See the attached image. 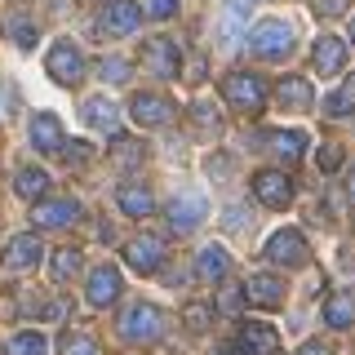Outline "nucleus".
Masks as SVG:
<instances>
[{
    "instance_id": "1",
    "label": "nucleus",
    "mask_w": 355,
    "mask_h": 355,
    "mask_svg": "<svg viewBox=\"0 0 355 355\" xmlns=\"http://www.w3.org/2000/svg\"><path fill=\"white\" fill-rule=\"evenodd\" d=\"M164 333V315L160 306L151 302H133L125 315H120V338L129 342V347H151V342H160Z\"/></svg>"
},
{
    "instance_id": "2",
    "label": "nucleus",
    "mask_w": 355,
    "mask_h": 355,
    "mask_svg": "<svg viewBox=\"0 0 355 355\" xmlns=\"http://www.w3.org/2000/svg\"><path fill=\"white\" fill-rule=\"evenodd\" d=\"M222 98H227L236 111H244V116H258L266 107V85L258 76H249V71H236V76L222 80Z\"/></svg>"
},
{
    "instance_id": "3",
    "label": "nucleus",
    "mask_w": 355,
    "mask_h": 355,
    "mask_svg": "<svg viewBox=\"0 0 355 355\" xmlns=\"http://www.w3.org/2000/svg\"><path fill=\"white\" fill-rule=\"evenodd\" d=\"M249 49L258 53V58H284V53L293 49V27L280 22V18H262L249 36Z\"/></svg>"
},
{
    "instance_id": "4",
    "label": "nucleus",
    "mask_w": 355,
    "mask_h": 355,
    "mask_svg": "<svg viewBox=\"0 0 355 355\" xmlns=\"http://www.w3.org/2000/svg\"><path fill=\"white\" fill-rule=\"evenodd\" d=\"M44 67H49V76H53L62 89H71V85L85 80V53L76 49L71 40H58V44H53V49H49V62H44Z\"/></svg>"
},
{
    "instance_id": "5",
    "label": "nucleus",
    "mask_w": 355,
    "mask_h": 355,
    "mask_svg": "<svg viewBox=\"0 0 355 355\" xmlns=\"http://www.w3.org/2000/svg\"><path fill=\"white\" fill-rule=\"evenodd\" d=\"M266 258L280 262V266H306L311 262V244H306L302 231L284 227V231H275V236L266 240Z\"/></svg>"
},
{
    "instance_id": "6",
    "label": "nucleus",
    "mask_w": 355,
    "mask_h": 355,
    "mask_svg": "<svg viewBox=\"0 0 355 355\" xmlns=\"http://www.w3.org/2000/svg\"><path fill=\"white\" fill-rule=\"evenodd\" d=\"M205 214H209L205 196H200V191H182V196H173V205H169V227L178 231V236H187V231H196L200 222H205Z\"/></svg>"
},
{
    "instance_id": "7",
    "label": "nucleus",
    "mask_w": 355,
    "mask_h": 355,
    "mask_svg": "<svg viewBox=\"0 0 355 355\" xmlns=\"http://www.w3.org/2000/svg\"><path fill=\"white\" fill-rule=\"evenodd\" d=\"M253 196H258V205H266V209H284L288 200H293V182H288L280 169H262L253 178Z\"/></svg>"
},
{
    "instance_id": "8",
    "label": "nucleus",
    "mask_w": 355,
    "mask_h": 355,
    "mask_svg": "<svg viewBox=\"0 0 355 355\" xmlns=\"http://www.w3.org/2000/svg\"><path fill=\"white\" fill-rule=\"evenodd\" d=\"M142 62H147V71L151 76H160V80H173L178 76V44L173 40H164V36H155V40H147L142 44Z\"/></svg>"
},
{
    "instance_id": "9",
    "label": "nucleus",
    "mask_w": 355,
    "mask_h": 355,
    "mask_svg": "<svg viewBox=\"0 0 355 355\" xmlns=\"http://www.w3.org/2000/svg\"><path fill=\"white\" fill-rule=\"evenodd\" d=\"M125 262L133 266V271H142V275L160 271V262H164V240H160V236H138V240H129V244H125Z\"/></svg>"
},
{
    "instance_id": "10",
    "label": "nucleus",
    "mask_w": 355,
    "mask_h": 355,
    "mask_svg": "<svg viewBox=\"0 0 355 355\" xmlns=\"http://www.w3.org/2000/svg\"><path fill=\"white\" fill-rule=\"evenodd\" d=\"M142 22V9L133 0H111V5L98 14V31H111V36H129Z\"/></svg>"
},
{
    "instance_id": "11",
    "label": "nucleus",
    "mask_w": 355,
    "mask_h": 355,
    "mask_svg": "<svg viewBox=\"0 0 355 355\" xmlns=\"http://www.w3.org/2000/svg\"><path fill=\"white\" fill-rule=\"evenodd\" d=\"M240 293H244V302L271 311V306H280V302H284V280H280V275H249Z\"/></svg>"
},
{
    "instance_id": "12",
    "label": "nucleus",
    "mask_w": 355,
    "mask_h": 355,
    "mask_svg": "<svg viewBox=\"0 0 355 355\" xmlns=\"http://www.w3.org/2000/svg\"><path fill=\"white\" fill-rule=\"evenodd\" d=\"M236 347L240 355H275V347H280V333H275L271 324H244L240 329V338H236Z\"/></svg>"
},
{
    "instance_id": "13",
    "label": "nucleus",
    "mask_w": 355,
    "mask_h": 355,
    "mask_svg": "<svg viewBox=\"0 0 355 355\" xmlns=\"http://www.w3.org/2000/svg\"><path fill=\"white\" fill-rule=\"evenodd\" d=\"M85 125L94 133L116 138V133H120V107L111 103V98H89V103H85Z\"/></svg>"
},
{
    "instance_id": "14",
    "label": "nucleus",
    "mask_w": 355,
    "mask_h": 355,
    "mask_svg": "<svg viewBox=\"0 0 355 355\" xmlns=\"http://www.w3.org/2000/svg\"><path fill=\"white\" fill-rule=\"evenodd\" d=\"M76 218H80V205H76L71 196L44 200V205L31 209V222H36V227H67V222H76Z\"/></svg>"
},
{
    "instance_id": "15",
    "label": "nucleus",
    "mask_w": 355,
    "mask_h": 355,
    "mask_svg": "<svg viewBox=\"0 0 355 355\" xmlns=\"http://www.w3.org/2000/svg\"><path fill=\"white\" fill-rule=\"evenodd\" d=\"M120 288H125V284H120V271L107 262V266H98V271L89 275V302H94V306H111L120 297Z\"/></svg>"
},
{
    "instance_id": "16",
    "label": "nucleus",
    "mask_w": 355,
    "mask_h": 355,
    "mask_svg": "<svg viewBox=\"0 0 355 355\" xmlns=\"http://www.w3.org/2000/svg\"><path fill=\"white\" fill-rule=\"evenodd\" d=\"M129 116L138 120V125H169V120H173V107L164 103L160 94H138L129 103Z\"/></svg>"
},
{
    "instance_id": "17",
    "label": "nucleus",
    "mask_w": 355,
    "mask_h": 355,
    "mask_svg": "<svg viewBox=\"0 0 355 355\" xmlns=\"http://www.w3.org/2000/svg\"><path fill=\"white\" fill-rule=\"evenodd\" d=\"M311 62H315L320 76H338L342 62H347V44H342L338 36H320L315 49H311Z\"/></svg>"
},
{
    "instance_id": "18",
    "label": "nucleus",
    "mask_w": 355,
    "mask_h": 355,
    "mask_svg": "<svg viewBox=\"0 0 355 355\" xmlns=\"http://www.w3.org/2000/svg\"><path fill=\"white\" fill-rule=\"evenodd\" d=\"M0 262H5V271H31V266L40 262V240L36 236H14Z\"/></svg>"
},
{
    "instance_id": "19",
    "label": "nucleus",
    "mask_w": 355,
    "mask_h": 355,
    "mask_svg": "<svg viewBox=\"0 0 355 355\" xmlns=\"http://www.w3.org/2000/svg\"><path fill=\"white\" fill-rule=\"evenodd\" d=\"M227 271H231V253L222 249V244H209V249H200V258H196V275H200V280L222 284V280H227Z\"/></svg>"
},
{
    "instance_id": "20",
    "label": "nucleus",
    "mask_w": 355,
    "mask_h": 355,
    "mask_svg": "<svg viewBox=\"0 0 355 355\" xmlns=\"http://www.w3.org/2000/svg\"><path fill=\"white\" fill-rule=\"evenodd\" d=\"M31 147L44 151V155H53V151H62V125H58V116H36L31 120Z\"/></svg>"
},
{
    "instance_id": "21",
    "label": "nucleus",
    "mask_w": 355,
    "mask_h": 355,
    "mask_svg": "<svg viewBox=\"0 0 355 355\" xmlns=\"http://www.w3.org/2000/svg\"><path fill=\"white\" fill-rule=\"evenodd\" d=\"M107 155H111L116 169H138L142 155H147V147H142V138H125V133H116L111 147H107Z\"/></svg>"
},
{
    "instance_id": "22",
    "label": "nucleus",
    "mask_w": 355,
    "mask_h": 355,
    "mask_svg": "<svg viewBox=\"0 0 355 355\" xmlns=\"http://www.w3.org/2000/svg\"><path fill=\"white\" fill-rule=\"evenodd\" d=\"M116 205L125 209L129 218H147V214H155V196L147 191V187H133V182H125L116 191Z\"/></svg>"
},
{
    "instance_id": "23",
    "label": "nucleus",
    "mask_w": 355,
    "mask_h": 355,
    "mask_svg": "<svg viewBox=\"0 0 355 355\" xmlns=\"http://www.w3.org/2000/svg\"><path fill=\"white\" fill-rule=\"evenodd\" d=\"M275 98H280V107H288V111H306L311 107V85L302 76H284V80L275 85Z\"/></svg>"
},
{
    "instance_id": "24",
    "label": "nucleus",
    "mask_w": 355,
    "mask_h": 355,
    "mask_svg": "<svg viewBox=\"0 0 355 355\" xmlns=\"http://www.w3.org/2000/svg\"><path fill=\"white\" fill-rule=\"evenodd\" d=\"M324 320H329V329H347V324H355V288L329 297V302H324Z\"/></svg>"
},
{
    "instance_id": "25",
    "label": "nucleus",
    "mask_w": 355,
    "mask_h": 355,
    "mask_svg": "<svg viewBox=\"0 0 355 355\" xmlns=\"http://www.w3.org/2000/svg\"><path fill=\"white\" fill-rule=\"evenodd\" d=\"M271 151L280 155L284 164L302 160V151H306V133H302V129H280V133H271Z\"/></svg>"
},
{
    "instance_id": "26",
    "label": "nucleus",
    "mask_w": 355,
    "mask_h": 355,
    "mask_svg": "<svg viewBox=\"0 0 355 355\" xmlns=\"http://www.w3.org/2000/svg\"><path fill=\"white\" fill-rule=\"evenodd\" d=\"M14 191L27 200V205H40V196L49 191V173H44V169H18Z\"/></svg>"
},
{
    "instance_id": "27",
    "label": "nucleus",
    "mask_w": 355,
    "mask_h": 355,
    "mask_svg": "<svg viewBox=\"0 0 355 355\" xmlns=\"http://www.w3.org/2000/svg\"><path fill=\"white\" fill-rule=\"evenodd\" d=\"M240 22H244V0H236V5H231L227 14L218 18V40L227 44V49H231V44L240 40Z\"/></svg>"
},
{
    "instance_id": "28",
    "label": "nucleus",
    "mask_w": 355,
    "mask_h": 355,
    "mask_svg": "<svg viewBox=\"0 0 355 355\" xmlns=\"http://www.w3.org/2000/svg\"><path fill=\"white\" fill-rule=\"evenodd\" d=\"M44 347H49V342H44L36 329H27V333H18V338L5 342V355H49Z\"/></svg>"
},
{
    "instance_id": "29",
    "label": "nucleus",
    "mask_w": 355,
    "mask_h": 355,
    "mask_svg": "<svg viewBox=\"0 0 355 355\" xmlns=\"http://www.w3.org/2000/svg\"><path fill=\"white\" fill-rule=\"evenodd\" d=\"M58 355H98V342L85 329H67L62 342H58Z\"/></svg>"
},
{
    "instance_id": "30",
    "label": "nucleus",
    "mask_w": 355,
    "mask_h": 355,
    "mask_svg": "<svg viewBox=\"0 0 355 355\" xmlns=\"http://www.w3.org/2000/svg\"><path fill=\"white\" fill-rule=\"evenodd\" d=\"M324 111H329V116H351V111H355V76L342 80V89L324 103Z\"/></svg>"
},
{
    "instance_id": "31",
    "label": "nucleus",
    "mask_w": 355,
    "mask_h": 355,
    "mask_svg": "<svg viewBox=\"0 0 355 355\" xmlns=\"http://www.w3.org/2000/svg\"><path fill=\"white\" fill-rule=\"evenodd\" d=\"M49 266H53V280H71V275L80 271V253H76V249H58Z\"/></svg>"
},
{
    "instance_id": "32",
    "label": "nucleus",
    "mask_w": 355,
    "mask_h": 355,
    "mask_svg": "<svg viewBox=\"0 0 355 355\" xmlns=\"http://www.w3.org/2000/svg\"><path fill=\"white\" fill-rule=\"evenodd\" d=\"M191 120H196V125L205 129V133H218V129H222V116H218V107H214V103H205V98H200V103L191 107Z\"/></svg>"
},
{
    "instance_id": "33",
    "label": "nucleus",
    "mask_w": 355,
    "mask_h": 355,
    "mask_svg": "<svg viewBox=\"0 0 355 355\" xmlns=\"http://www.w3.org/2000/svg\"><path fill=\"white\" fill-rule=\"evenodd\" d=\"M9 36H14V44H18V49H31V44H36V36H40V27H31V18H14V22H9Z\"/></svg>"
},
{
    "instance_id": "34",
    "label": "nucleus",
    "mask_w": 355,
    "mask_h": 355,
    "mask_svg": "<svg viewBox=\"0 0 355 355\" xmlns=\"http://www.w3.org/2000/svg\"><path fill=\"white\" fill-rule=\"evenodd\" d=\"M129 71H133V67H129L125 58H103V62H98V76H103V80H111V85H125Z\"/></svg>"
},
{
    "instance_id": "35",
    "label": "nucleus",
    "mask_w": 355,
    "mask_h": 355,
    "mask_svg": "<svg viewBox=\"0 0 355 355\" xmlns=\"http://www.w3.org/2000/svg\"><path fill=\"white\" fill-rule=\"evenodd\" d=\"M209 324H214V311H209V302H187V329L205 333Z\"/></svg>"
},
{
    "instance_id": "36",
    "label": "nucleus",
    "mask_w": 355,
    "mask_h": 355,
    "mask_svg": "<svg viewBox=\"0 0 355 355\" xmlns=\"http://www.w3.org/2000/svg\"><path fill=\"white\" fill-rule=\"evenodd\" d=\"M338 164H342V147H338V142H324V147L315 151V169L320 173H333Z\"/></svg>"
},
{
    "instance_id": "37",
    "label": "nucleus",
    "mask_w": 355,
    "mask_h": 355,
    "mask_svg": "<svg viewBox=\"0 0 355 355\" xmlns=\"http://www.w3.org/2000/svg\"><path fill=\"white\" fill-rule=\"evenodd\" d=\"M62 155H67L71 164H89V160H94V147H85V142H71V147H62Z\"/></svg>"
},
{
    "instance_id": "38",
    "label": "nucleus",
    "mask_w": 355,
    "mask_h": 355,
    "mask_svg": "<svg viewBox=\"0 0 355 355\" xmlns=\"http://www.w3.org/2000/svg\"><path fill=\"white\" fill-rule=\"evenodd\" d=\"M227 227H231V231L253 227V214H249V209H227Z\"/></svg>"
},
{
    "instance_id": "39",
    "label": "nucleus",
    "mask_w": 355,
    "mask_h": 355,
    "mask_svg": "<svg viewBox=\"0 0 355 355\" xmlns=\"http://www.w3.org/2000/svg\"><path fill=\"white\" fill-rule=\"evenodd\" d=\"M147 14L151 18H169V14H178V0H147Z\"/></svg>"
},
{
    "instance_id": "40",
    "label": "nucleus",
    "mask_w": 355,
    "mask_h": 355,
    "mask_svg": "<svg viewBox=\"0 0 355 355\" xmlns=\"http://www.w3.org/2000/svg\"><path fill=\"white\" fill-rule=\"evenodd\" d=\"M315 9H320L324 18H338L342 9H347V0H315Z\"/></svg>"
},
{
    "instance_id": "41",
    "label": "nucleus",
    "mask_w": 355,
    "mask_h": 355,
    "mask_svg": "<svg viewBox=\"0 0 355 355\" xmlns=\"http://www.w3.org/2000/svg\"><path fill=\"white\" fill-rule=\"evenodd\" d=\"M297 355H333V347H329V342H306Z\"/></svg>"
},
{
    "instance_id": "42",
    "label": "nucleus",
    "mask_w": 355,
    "mask_h": 355,
    "mask_svg": "<svg viewBox=\"0 0 355 355\" xmlns=\"http://www.w3.org/2000/svg\"><path fill=\"white\" fill-rule=\"evenodd\" d=\"M209 178H227V155H218V160H209Z\"/></svg>"
},
{
    "instance_id": "43",
    "label": "nucleus",
    "mask_w": 355,
    "mask_h": 355,
    "mask_svg": "<svg viewBox=\"0 0 355 355\" xmlns=\"http://www.w3.org/2000/svg\"><path fill=\"white\" fill-rule=\"evenodd\" d=\"M351 209H355V169H351Z\"/></svg>"
},
{
    "instance_id": "44",
    "label": "nucleus",
    "mask_w": 355,
    "mask_h": 355,
    "mask_svg": "<svg viewBox=\"0 0 355 355\" xmlns=\"http://www.w3.org/2000/svg\"><path fill=\"white\" fill-rule=\"evenodd\" d=\"M351 40H355V27H351Z\"/></svg>"
}]
</instances>
